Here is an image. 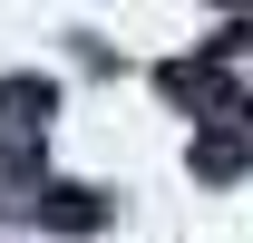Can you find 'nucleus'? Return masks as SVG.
<instances>
[{
	"instance_id": "f257e3e1",
	"label": "nucleus",
	"mask_w": 253,
	"mask_h": 243,
	"mask_svg": "<svg viewBox=\"0 0 253 243\" xmlns=\"http://www.w3.org/2000/svg\"><path fill=\"white\" fill-rule=\"evenodd\" d=\"M39 214H49L59 234H97V224H107V195H97V185H39Z\"/></svg>"
},
{
	"instance_id": "f03ea898",
	"label": "nucleus",
	"mask_w": 253,
	"mask_h": 243,
	"mask_svg": "<svg viewBox=\"0 0 253 243\" xmlns=\"http://www.w3.org/2000/svg\"><path fill=\"white\" fill-rule=\"evenodd\" d=\"M244 165H253V146L234 126H205V136H195V175L205 185H244Z\"/></svg>"
},
{
	"instance_id": "7ed1b4c3",
	"label": "nucleus",
	"mask_w": 253,
	"mask_h": 243,
	"mask_svg": "<svg viewBox=\"0 0 253 243\" xmlns=\"http://www.w3.org/2000/svg\"><path fill=\"white\" fill-rule=\"evenodd\" d=\"M49 107H59L49 78H0V126H20V136H30V126H49Z\"/></svg>"
}]
</instances>
